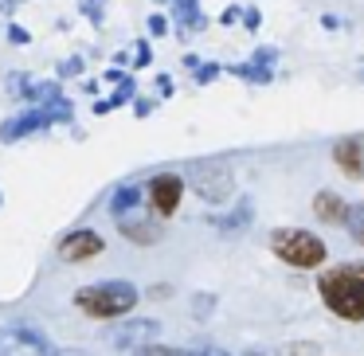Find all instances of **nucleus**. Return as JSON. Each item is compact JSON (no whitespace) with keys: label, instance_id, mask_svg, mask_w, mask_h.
Wrapping results in <instances>:
<instances>
[{"label":"nucleus","instance_id":"f257e3e1","mask_svg":"<svg viewBox=\"0 0 364 356\" xmlns=\"http://www.w3.org/2000/svg\"><path fill=\"white\" fill-rule=\"evenodd\" d=\"M317 298L337 321L364 325V262H333L317 270Z\"/></svg>","mask_w":364,"mask_h":356},{"label":"nucleus","instance_id":"f03ea898","mask_svg":"<svg viewBox=\"0 0 364 356\" xmlns=\"http://www.w3.org/2000/svg\"><path fill=\"white\" fill-rule=\"evenodd\" d=\"M270 254L290 270H321L329 262V243L306 227H278L270 231Z\"/></svg>","mask_w":364,"mask_h":356},{"label":"nucleus","instance_id":"7ed1b4c3","mask_svg":"<svg viewBox=\"0 0 364 356\" xmlns=\"http://www.w3.org/2000/svg\"><path fill=\"white\" fill-rule=\"evenodd\" d=\"M137 298H141V293H137V286H134V282L110 278V282L82 286V290L75 293V306H79L87 317H95V321H118V317L134 313Z\"/></svg>","mask_w":364,"mask_h":356},{"label":"nucleus","instance_id":"20e7f679","mask_svg":"<svg viewBox=\"0 0 364 356\" xmlns=\"http://www.w3.org/2000/svg\"><path fill=\"white\" fill-rule=\"evenodd\" d=\"M188 188L196 192L200 200H208V204H228V200H235V173H231L223 161H200V165L188 168Z\"/></svg>","mask_w":364,"mask_h":356},{"label":"nucleus","instance_id":"39448f33","mask_svg":"<svg viewBox=\"0 0 364 356\" xmlns=\"http://www.w3.org/2000/svg\"><path fill=\"white\" fill-rule=\"evenodd\" d=\"M0 356H59V348L32 325L9 321L0 325Z\"/></svg>","mask_w":364,"mask_h":356},{"label":"nucleus","instance_id":"423d86ee","mask_svg":"<svg viewBox=\"0 0 364 356\" xmlns=\"http://www.w3.org/2000/svg\"><path fill=\"white\" fill-rule=\"evenodd\" d=\"M184 188H188V180L181 173H157L145 184V204H149V212L157 220H173L181 200H184Z\"/></svg>","mask_w":364,"mask_h":356},{"label":"nucleus","instance_id":"0eeeda50","mask_svg":"<svg viewBox=\"0 0 364 356\" xmlns=\"http://www.w3.org/2000/svg\"><path fill=\"white\" fill-rule=\"evenodd\" d=\"M102 251H106V239L98 235V231H90V227H75V231H67V235L59 239V254H63L67 262H90Z\"/></svg>","mask_w":364,"mask_h":356},{"label":"nucleus","instance_id":"6e6552de","mask_svg":"<svg viewBox=\"0 0 364 356\" xmlns=\"http://www.w3.org/2000/svg\"><path fill=\"white\" fill-rule=\"evenodd\" d=\"M149 340H157V321H149V317H137V321H122L110 329V345L122 348V352H137L141 345H149Z\"/></svg>","mask_w":364,"mask_h":356},{"label":"nucleus","instance_id":"1a4fd4ad","mask_svg":"<svg viewBox=\"0 0 364 356\" xmlns=\"http://www.w3.org/2000/svg\"><path fill=\"white\" fill-rule=\"evenodd\" d=\"M333 165L341 168V176L360 180L364 176V141L360 137H337L333 141Z\"/></svg>","mask_w":364,"mask_h":356},{"label":"nucleus","instance_id":"9d476101","mask_svg":"<svg viewBox=\"0 0 364 356\" xmlns=\"http://www.w3.org/2000/svg\"><path fill=\"white\" fill-rule=\"evenodd\" d=\"M348 207H353V204H345V196H337L333 188L314 192V215L321 223H329V227H345V223H348Z\"/></svg>","mask_w":364,"mask_h":356},{"label":"nucleus","instance_id":"9b49d317","mask_svg":"<svg viewBox=\"0 0 364 356\" xmlns=\"http://www.w3.org/2000/svg\"><path fill=\"white\" fill-rule=\"evenodd\" d=\"M270 67H274V51L259 48L251 63L231 67V75H239V79H247V82H270V79H274V71H270Z\"/></svg>","mask_w":364,"mask_h":356},{"label":"nucleus","instance_id":"f8f14e48","mask_svg":"<svg viewBox=\"0 0 364 356\" xmlns=\"http://www.w3.org/2000/svg\"><path fill=\"white\" fill-rule=\"evenodd\" d=\"M118 231L129 239V243H141V247H149V243H157V239H161L157 223H153V220H137V215H122Z\"/></svg>","mask_w":364,"mask_h":356},{"label":"nucleus","instance_id":"ddd939ff","mask_svg":"<svg viewBox=\"0 0 364 356\" xmlns=\"http://www.w3.org/2000/svg\"><path fill=\"white\" fill-rule=\"evenodd\" d=\"M173 20L181 32H200L208 24V16L200 12V0H173Z\"/></svg>","mask_w":364,"mask_h":356},{"label":"nucleus","instance_id":"4468645a","mask_svg":"<svg viewBox=\"0 0 364 356\" xmlns=\"http://www.w3.org/2000/svg\"><path fill=\"white\" fill-rule=\"evenodd\" d=\"M141 200H145V192L137 188V184H126V188L114 192L110 215H114V220H122V215H134V207H141Z\"/></svg>","mask_w":364,"mask_h":356},{"label":"nucleus","instance_id":"2eb2a0df","mask_svg":"<svg viewBox=\"0 0 364 356\" xmlns=\"http://www.w3.org/2000/svg\"><path fill=\"white\" fill-rule=\"evenodd\" d=\"M134 98H137V87H134V79H122V82H118V90H114L110 98H102V102H95V114H110V110H118V106L134 102Z\"/></svg>","mask_w":364,"mask_h":356},{"label":"nucleus","instance_id":"dca6fc26","mask_svg":"<svg viewBox=\"0 0 364 356\" xmlns=\"http://www.w3.org/2000/svg\"><path fill=\"white\" fill-rule=\"evenodd\" d=\"M24 102H32V106H55V102H63V90H59L55 82H32V87L24 90Z\"/></svg>","mask_w":364,"mask_h":356},{"label":"nucleus","instance_id":"f3484780","mask_svg":"<svg viewBox=\"0 0 364 356\" xmlns=\"http://www.w3.org/2000/svg\"><path fill=\"white\" fill-rule=\"evenodd\" d=\"M247 223H251V204H247V200H239V212L223 215V220H220V227H223V231H243Z\"/></svg>","mask_w":364,"mask_h":356},{"label":"nucleus","instance_id":"a211bd4d","mask_svg":"<svg viewBox=\"0 0 364 356\" xmlns=\"http://www.w3.org/2000/svg\"><path fill=\"white\" fill-rule=\"evenodd\" d=\"M345 227H348V235H353L356 243H360V251H364V204L348 207V223H345Z\"/></svg>","mask_w":364,"mask_h":356},{"label":"nucleus","instance_id":"6ab92c4d","mask_svg":"<svg viewBox=\"0 0 364 356\" xmlns=\"http://www.w3.org/2000/svg\"><path fill=\"white\" fill-rule=\"evenodd\" d=\"M134 356H184L181 348H168V345H157V340H149V345H141Z\"/></svg>","mask_w":364,"mask_h":356},{"label":"nucleus","instance_id":"aec40b11","mask_svg":"<svg viewBox=\"0 0 364 356\" xmlns=\"http://www.w3.org/2000/svg\"><path fill=\"white\" fill-rule=\"evenodd\" d=\"M59 75H63V79H79V75H82V59L79 55L63 59V63H59Z\"/></svg>","mask_w":364,"mask_h":356},{"label":"nucleus","instance_id":"412c9836","mask_svg":"<svg viewBox=\"0 0 364 356\" xmlns=\"http://www.w3.org/2000/svg\"><path fill=\"white\" fill-rule=\"evenodd\" d=\"M9 43H16V48H24V43H32V36H28V28H20V24H9Z\"/></svg>","mask_w":364,"mask_h":356},{"label":"nucleus","instance_id":"4be33fe9","mask_svg":"<svg viewBox=\"0 0 364 356\" xmlns=\"http://www.w3.org/2000/svg\"><path fill=\"white\" fill-rule=\"evenodd\" d=\"M149 59H153V51H149V43H137V51H134V67H149Z\"/></svg>","mask_w":364,"mask_h":356},{"label":"nucleus","instance_id":"5701e85b","mask_svg":"<svg viewBox=\"0 0 364 356\" xmlns=\"http://www.w3.org/2000/svg\"><path fill=\"white\" fill-rule=\"evenodd\" d=\"M215 75H220V63H200V71H196V82H212Z\"/></svg>","mask_w":364,"mask_h":356},{"label":"nucleus","instance_id":"b1692460","mask_svg":"<svg viewBox=\"0 0 364 356\" xmlns=\"http://www.w3.org/2000/svg\"><path fill=\"white\" fill-rule=\"evenodd\" d=\"M168 32V20L165 16H149V36H165Z\"/></svg>","mask_w":364,"mask_h":356},{"label":"nucleus","instance_id":"393cba45","mask_svg":"<svg viewBox=\"0 0 364 356\" xmlns=\"http://www.w3.org/2000/svg\"><path fill=\"white\" fill-rule=\"evenodd\" d=\"M184 356H228L223 348H215V345H204V348H188Z\"/></svg>","mask_w":364,"mask_h":356},{"label":"nucleus","instance_id":"a878e982","mask_svg":"<svg viewBox=\"0 0 364 356\" xmlns=\"http://www.w3.org/2000/svg\"><path fill=\"white\" fill-rule=\"evenodd\" d=\"M134 114H137V118L153 114V98H134Z\"/></svg>","mask_w":364,"mask_h":356},{"label":"nucleus","instance_id":"bb28decb","mask_svg":"<svg viewBox=\"0 0 364 356\" xmlns=\"http://www.w3.org/2000/svg\"><path fill=\"white\" fill-rule=\"evenodd\" d=\"M157 87H161V95H173V79H168V75H161Z\"/></svg>","mask_w":364,"mask_h":356},{"label":"nucleus","instance_id":"cd10ccee","mask_svg":"<svg viewBox=\"0 0 364 356\" xmlns=\"http://www.w3.org/2000/svg\"><path fill=\"white\" fill-rule=\"evenodd\" d=\"M243 24L247 28H259V12H243Z\"/></svg>","mask_w":364,"mask_h":356},{"label":"nucleus","instance_id":"c85d7f7f","mask_svg":"<svg viewBox=\"0 0 364 356\" xmlns=\"http://www.w3.org/2000/svg\"><path fill=\"white\" fill-rule=\"evenodd\" d=\"M16 4H24V0H0V12H12Z\"/></svg>","mask_w":364,"mask_h":356},{"label":"nucleus","instance_id":"c756f323","mask_svg":"<svg viewBox=\"0 0 364 356\" xmlns=\"http://www.w3.org/2000/svg\"><path fill=\"white\" fill-rule=\"evenodd\" d=\"M243 356H262V352H243Z\"/></svg>","mask_w":364,"mask_h":356},{"label":"nucleus","instance_id":"7c9ffc66","mask_svg":"<svg viewBox=\"0 0 364 356\" xmlns=\"http://www.w3.org/2000/svg\"><path fill=\"white\" fill-rule=\"evenodd\" d=\"M157 4H173V0H157Z\"/></svg>","mask_w":364,"mask_h":356},{"label":"nucleus","instance_id":"2f4dec72","mask_svg":"<svg viewBox=\"0 0 364 356\" xmlns=\"http://www.w3.org/2000/svg\"><path fill=\"white\" fill-rule=\"evenodd\" d=\"M0 204H4V196H0Z\"/></svg>","mask_w":364,"mask_h":356}]
</instances>
